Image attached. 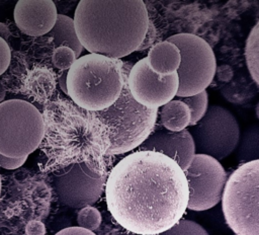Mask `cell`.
<instances>
[{
	"mask_svg": "<svg viewBox=\"0 0 259 235\" xmlns=\"http://www.w3.org/2000/svg\"><path fill=\"white\" fill-rule=\"evenodd\" d=\"M107 209L124 229L139 235H160L177 224L189 201L181 167L154 151H135L109 172Z\"/></svg>",
	"mask_w": 259,
	"mask_h": 235,
	"instance_id": "obj_1",
	"label": "cell"
},
{
	"mask_svg": "<svg viewBox=\"0 0 259 235\" xmlns=\"http://www.w3.org/2000/svg\"><path fill=\"white\" fill-rule=\"evenodd\" d=\"M41 114L45 135L38 148L46 159L45 170L54 172L84 162L95 172H106L107 138L90 111L57 96L44 106Z\"/></svg>",
	"mask_w": 259,
	"mask_h": 235,
	"instance_id": "obj_2",
	"label": "cell"
},
{
	"mask_svg": "<svg viewBox=\"0 0 259 235\" xmlns=\"http://www.w3.org/2000/svg\"><path fill=\"white\" fill-rule=\"evenodd\" d=\"M73 19L83 48L111 59L138 51L150 21L142 0H81Z\"/></svg>",
	"mask_w": 259,
	"mask_h": 235,
	"instance_id": "obj_3",
	"label": "cell"
},
{
	"mask_svg": "<svg viewBox=\"0 0 259 235\" xmlns=\"http://www.w3.org/2000/svg\"><path fill=\"white\" fill-rule=\"evenodd\" d=\"M52 203V186L41 174L28 169L5 174L0 194V233L25 234L29 222L49 216Z\"/></svg>",
	"mask_w": 259,
	"mask_h": 235,
	"instance_id": "obj_4",
	"label": "cell"
},
{
	"mask_svg": "<svg viewBox=\"0 0 259 235\" xmlns=\"http://www.w3.org/2000/svg\"><path fill=\"white\" fill-rule=\"evenodd\" d=\"M132 67L123 62V85L117 100L103 110L90 111L105 132L108 143L106 155L139 148L155 130L158 109L140 104L130 91L127 78Z\"/></svg>",
	"mask_w": 259,
	"mask_h": 235,
	"instance_id": "obj_5",
	"label": "cell"
},
{
	"mask_svg": "<svg viewBox=\"0 0 259 235\" xmlns=\"http://www.w3.org/2000/svg\"><path fill=\"white\" fill-rule=\"evenodd\" d=\"M123 62L102 55L78 58L67 76L68 96L87 111H99L112 105L123 85Z\"/></svg>",
	"mask_w": 259,
	"mask_h": 235,
	"instance_id": "obj_6",
	"label": "cell"
},
{
	"mask_svg": "<svg viewBox=\"0 0 259 235\" xmlns=\"http://www.w3.org/2000/svg\"><path fill=\"white\" fill-rule=\"evenodd\" d=\"M222 209L235 235H259V159L243 163L230 175Z\"/></svg>",
	"mask_w": 259,
	"mask_h": 235,
	"instance_id": "obj_7",
	"label": "cell"
},
{
	"mask_svg": "<svg viewBox=\"0 0 259 235\" xmlns=\"http://www.w3.org/2000/svg\"><path fill=\"white\" fill-rule=\"evenodd\" d=\"M44 135L42 114L31 102L8 99L0 103V154L27 157L39 147Z\"/></svg>",
	"mask_w": 259,
	"mask_h": 235,
	"instance_id": "obj_8",
	"label": "cell"
},
{
	"mask_svg": "<svg viewBox=\"0 0 259 235\" xmlns=\"http://www.w3.org/2000/svg\"><path fill=\"white\" fill-rule=\"evenodd\" d=\"M166 41L176 45L181 55L177 71L179 88L176 95L187 97L204 91L217 70L215 57L208 43L192 33H177Z\"/></svg>",
	"mask_w": 259,
	"mask_h": 235,
	"instance_id": "obj_9",
	"label": "cell"
},
{
	"mask_svg": "<svg viewBox=\"0 0 259 235\" xmlns=\"http://www.w3.org/2000/svg\"><path fill=\"white\" fill-rule=\"evenodd\" d=\"M189 132L196 151L217 160L229 156L240 140V128L236 118L220 105L208 107L204 116Z\"/></svg>",
	"mask_w": 259,
	"mask_h": 235,
	"instance_id": "obj_10",
	"label": "cell"
},
{
	"mask_svg": "<svg viewBox=\"0 0 259 235\" xmlns=\"http://www.w3.org/2000/svg\"><path fill=\"white\" fill-rule=\"evenodd\" d=\"M106 173L92 170L86 163H75L54 171V189L60 202L73 209L93 205L101 195Z\"/></svg>",
	"mask_w": 259,
	"mask_h": 235,
	"instance_id": "obj_11",
	"label": "cell"
},
{
	"mask_svg": "<svg viewBox=\"0 0 259 235\" xmlns=\"http://www.w3.org/2000/svg\"><path fill=\"white\" fill-rule=\"evenodd\" d=\"M184 173L189 188L187 209L204 211L222 201L227 173L219 160L197 153Z\"/></svg>",
	"mask_w": 259,
	"mask_h": 235,
	"instance_id": "obj_12",
	"label": "cell"
},
{
	"mask_svg": "<svg viewBox=\"0 0 259 235\" xmlns=\"http://www.w3.org/2000/svg\"><path fill=\"white\" fill-rule=\"evenodd\" d=\"M127 82L133 97L148 108L162 107L174 98L179 88L177 72L168 76L157 74L150 68L147 57L132 67Z\"/></svg>",
	"mask_w": 259,
	"mask_h": 235,
	"instance_id": "obj_13",
	"label": "cell"
},
{
	"mask_svg": "<svg viewBox=\"0 0 259 235\" xmlns=\"http://www.w3.org/2000/svg\"><path fill=\"white\" fill-rule=\"evenodd\" d=\"M139 151L162 153L174 160L185 171L195 156V144L188 130L172 132L159 129L153 131L148 139L139 147Z\"/></svg>",
	"mask_w": 259,
	"mask_h": 235,
	"instance_id": "obj_14",
	"label": "cell"
},
{
	"mask_svg": "<svg viewBox=\"0 0 259 235\" xmlns=\"http://www.w3.org/2000/svg\"><path fill=\"white\" fill-rule=\"evenodd\" d=\"M57 17V7L52 0H20L14 8V21L27 36L48 34Z\"/></svg>",
	"mask_w": 259,
	"mask_h": 235,
	"instance_id": "obj_15",
	"label": "cell"
},
{
	"mask_svg": "<svg viewBox=\"0 0 259 235\" xmlns=\"http://www.w3.org/2000/svg\"><path fill=\"white\" fill-rule=\"evenodd\" d=\"M57 84L58 77L55 70L46 67L33 68L29 70L22 94L45 106L56 98Z\"/></svg>",
	"mask_w": 259,
	"mask_h": 235,
	"instance_id": "obj_16",
	"label": "cell"
},
{
	"mask_svg": "<svg viewBox=\"0 0 259 235\" xmlns=\"http://www.w3.org/2000/svg\"><path fill=\"white\" fill-rule=\"evenodd\" d=\"M56 50L54 40L48 35L25 36L21 40L19 51L24 55L29 69L46 67L55 69L52 58Z\"/></svg>",
	"mask_w": 259,
	"mask_h": 235,
	"instance_id": "obj_17",
	"label": "cell"
},
{
	"mask_svg": "<svg viewBox=\"0 0 259 235\" xmlns=\"http://www.w3.org/2000/svg\"><path fill=\"white\" fill-rule=\"evenodd\" d=\"M150 68L161 76H168L178 71L181 63L180 50L176 45L168 41L154 45L148 54Z\"/></svg>",
	"mask_w": 259,
	"mask_h": 235,
	"instance_id": "obj_18",
	"label": "cell"
},
{
	"mask_svg": "<svg viewBox=\"0 0 259 235\" xmlns=\"http://www.w3.org/2000/svg\"><path fill=\"white\" fill-rule=\"evenodd\" d=\"M29 66L24 55L18 50L11 53V61L6 71L0 76V81L6 91L22 93L29 73Z\"/></svg>",
	"mask_w": 259,
	"mask_h": 235,
	"instance_id": "obj_19",
	"label": "cell"
},
{
	"mask_svg": "<svg viewBox=\"0 0 259 235\" xmlns=\"http://www.w3.org/2000/svg\"><path fill=\"white\" fill-rule=\"evenodd\" d=\"M46 35L54 40L56 48L68 47L72 49L75 52L77 59L82 53L83 46L78 37L74 19L67 15L58 14L54 27Z\"/></svg>",
	"mask_w": 259,
	"mask_h": 235,
	"instance_id": "obj_20",
	"label": "cell"
},
{
	"mask_svg": "<svg viewBox=\"0 0 259 235\" xmlns=\"http://www.w3.org/2000/svg\"><path fill=\"white\" fill-rule=\"evenodd\" d=\"M189 107L181 99H172L160 109V122L169 131L179 132L190 125Z\"/></svg>",
	"mask_w": 259,
	"mask_h": 235,
	"instance_id": "obj_21",
	"label": "cell"
},
{
	"mask_svg": "<svg viewBox=\"0 0 259 235\" xmlns=\"http://www.w3.org/2000/svg\"><path fill=\"white\" fill-rule=\"evenodd\" d=\"M248 70L253 80L259 85V21L251 29L245 47Z\"/></svg>",
	"mask_w": 259,
	"mask_h": 235,
	"instance_id": "obj_22",
	"label": "cell"
},
{
	"mask_svg": "<svg viewBox=\"0 0 259 235\" xmlns=\"http://www.w3.org/2000/svg\"><path fill=\"white\" fill-rule=\"evenodd\" d=\"M239 158L247 162L259 159V127L255 126L248 129L243 137Z\"/></svg>",
	"mask_w": 259,
	"mask_h": 235,
	"instance_id": "obj_23",
	"label": "cell"
},
{
	"mask_svg": "<svg viewBox=\"0 0 259 235\" xmlns=\"http://www.w3.org/2000/svg\"><path fill=\"white\" fill-rule=\"evenodd\" d=\"M180 99L189 107L191 119H190V127L196 125L206 113L207 106H208V95L207 92L204 90L198 94L187 96V97H180Z\"/></svg>",
	"mask_w": 259,
	"mask_h": 235,
	"instance_id": "obj_24",
	"label": "cell"
},
{
	"mask_svg": "<svg viewBox=\"0 0 259 235\" xmlns=\"http://www.w3.org/2000/svg\"><path fill=\"white\" fill-rule=\"evenodd\" d=\"M160 235H208L205 229L194 221L181 219L169 230Z\"/></svg>",
	"mask_w": 259,
	"mask_h": 235,
	"instance_id": "obj_25",
	"label": "cell"
},
{
	"mask_svg": "<svg viewBox=\"0 0 259 235\" xmlns=\"http://www.w3.org/2000/svg\"><path fill=\"white\" fill-rule=\"evenodd\" d=\"M76 60L77 57L75 52L68 47L56 48L52 58L54 68L58 69L59 72L69 71Z\"/></svg>",
	"mask_w": 259,
	"mask_h": 235,
	"instance_id": "obj_26",
	"label": "cell"
},
{
	"mask_svg": "<svg viewBox=\"0 0 259 235\" xmlns=\"http://www.w3.org/2000/svg\"><path fill=\"white\" fill-rule=\"evenodd\" d=\"M77 223L79 227L89 231L96 230L101 224V215L96 208L91 206L81 209L77 216Z\"/></svg>",
	"mask_w": 259,
	"mask_h": 235,
	"instance_id": "obj_27",
	"label": "cell"
},
{
	"mask_svg": "<svg viewBox=\"0 0 259 235\" xmlns=\"http://www.w3.org/2000/svg\"><path fill=\"white\" fill-rule=\"evenodd\" d=\"M11 53L8 43L0 37V76L6 71L10 64Z\"/></svg>",
	"mask_w": 259,
	"mask_h": 235,
	"instance_id": "obj_28",
	"label": "cell"
},
{
	"mask_svg": "<svg viewBox=\"0 0 259 235\" xmlns=\"http://www.w3.org/2000/svg\"><path fill=\"white\" fill-rule=\"evenodd\" d=\"M27 157H21V158H12L7 157L2 154H0V166L2 168L8 169V170H14L19 167H21L24 162L26 161Z\"/></svg>",
	"mask_w": 259,
	"mask_h": 235,
	"instance_id": "obj_29",
	"label": "cell"
},
{
	"mask_svg": "<svg viewBox=\"0 0 259 235\" xmlns=\"http://www.w3.org/2000/svg\"><path fill=\"white\" fill-rule=\"evenodd\" d=\"M46 226L42 221L33 220L29 222L25 227V235H45Z\"/></svg>",
	"mask_w": 259,
	"mask_h": 235,
	"instance_id": "obj_30",
	"label": "cell"
},
{
	"mask_svg": "<svg viewBox=\"0 0 259 235\" xmlns=\"http://www.w3.org/2000/svg\"><path fill=\"white\" fill-rule=\"evenodd\" d=\"M55 235H95L92 231L86 230L81 227H69L59 231Z\"/></svg>",
	"mask_w": 259,
	"mask_h": 235,
	"instance_id": "obj_31",
	"label": "cell"
},
{
	"mask_svg": "<svg viewBox=\"0 0 259 235\" xmlns=\"http://www.w3.org/2000/svg\"><path fill=\"white\" fill-rule=\"evenodd\" d=\"M68 72H69V71H63V72H60L59 74H57V77H58V84H59L61 90H62L66 95H68V88H67V76H68Z\"/></svg>",
	"mask_w": 259,
	"mask_h": 235,
	"instance_id": "obj_32",
	"label": "cell"
},
{
	"mask_svg": "<svg viewBox=\"0 0 259 235\" xmlns=\"http://www.w3.org/2000/svg\"><path fill=\"white\" fill-rule=\"evenodd\" d=\"M11 34L12 33H11L9 27L5 23L0 22V37L8 43L9 38L11 37Z\"/></svg>",
	"mask_w": 259,
	"mask_h": 235,
	"instance_id": "obj_33",
	"label": "cell"
},
{
	"mask_svg": "<svg viewBox=\"0 0 259 235\" xmlns=\"http://www.w3.org/2000/svg\"><path fill=\"white\" fill-rule=\"evenodd\" d=\"M5 96H6V89L0 81V103H2L4 101Z\"/></svg>",
	"mask_w": 259,
	"mask_h": 235,
	"instance_id": "obj_34",
	"label": "cell"
},
{
	"mask_svg": "<svg viewBox=\"0 0 259 235\" xmlns=\"http://www.w3.org/2000/svg\"><path fill=\"white\" fill-rule=\"evenodd\" d=\"M256 115H257V118L259 119V102H258L257 105H256Z\"/></svg>",
	"mask_w": 259,
	"mask_h": 235,
	"instance_id": "obj_35",
	"label": "cell"
},
{
	"mask_svg": "<svg viewBox=\"0 0 259 235\" xmlns=\"http://www.w3.org/2000/svg\"><path fill=\"white\" fill-rule=\"evenodd\" d=\"M1 187H2V177L0 175V194H1Z\"/></svg>",
	"mask_w": 259,
	"mask_h": 235,
	"instance_id": "obj_36",
	"label": "cell"
}]
</instances>
